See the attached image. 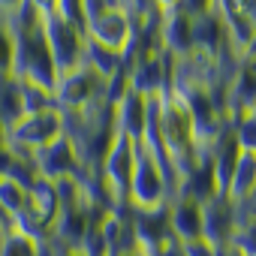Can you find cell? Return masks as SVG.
I'll list each match as a JSON object with an SVG mask.
<instances>
[{
	"instance_id": "9",
	"label": "cell",
	"mask_w": 256,
	"mask_h": 256,
	"mask_svg": "<svg viewBox=\"0 0 256 256\" xmlns=\"http://www.w3.org/2000/svg\"><path fill=\"white\" fill-rule=\"evenodd\" d=\"M34 169H36V178H46V181H84L88 178V169L72 145V139L64 133L58 142L46 145L42 151H36L30 157Z\"/></svg>"
},
{
	"instance_id": "23",
	"label": "cell",
	"mask_w": 256,
	"mask_h": 256,
	"mask_svg": "<svg viewBox=\"0 0 256 256\" xmlns=\"http://www.w3.org/2000/svg\"><path fill=\"white\" fill-rule=\"evenodd\" d=\"M145 256H184V247H181V241H175V238H166L160 247L148 250Z\"/></svg>"
},
{
	"instance_id": "24",
	"label": "cell",
	"mask_w": 256,
	"mask_h": 256,
	"mask_svg": "<svg viewBox=\"0 0 256 256\" xmlns=\"http://www.w3.org/2000/svg\"><path fill=\"white\" fill-rule=\"evenodd\" d=\"M24 4H28V0H0V16H12V12H18Z\"/></svg>"
},
{
	"instance_id": "17",
	"label": "cell",
	"mask_w": 256,
	"mask_h": 256,
	"mask_svg": "<svg viewBox=\"0 0 256 256\" xmlns=\"http://www.w3.org/2000/svg\"><path fill=\"white\" fill-rule=\"evenodd\" d=\"M28 184L10 178V175H0V211H4L12 223L22 217L24 205H28Z\"/></svg>"
},
{
	"instance_id": "19",
	"label": "cell",
	"mask_w": 256,
	"mask_h": 256,
	"mask_svg": "<svg viewBox=\"0 0 256 256\" xmlns=\"http://www.w3.org/2000/svg\"><path fill=\"white\" fill-rule=\"evenodd\" d=\"M12 64H16V34L6 16H0V78L12 76Z\"/></svg>"
},
{
	"instance_id": "16",
	"label": "cell",
	"mask_w": 256,
	"mask_h": 256,
	"mask_svg": "<svg viewBox=\"0 0 256 256\" xmlns=\"http://www.w3.org/2000/svg\"><path fill=\"white\" fill-rule=\"evenodd\" d=\"M0 256H42V241L22 226H10L0 232Z\"/></svg>"
},
{
	"instance_id": "2",
	"label": "cell",
	"mask_w": 256,
	"mask_h": 256,
	"mask_svg": "<svg viewBox=\"0 0 256 256\" xmlns=\"http://www.w3.org/2000/svg\"><path fill=\"white\" fill-rule=\"evenodd\" d=\"M66 133V114L58 106H48L42 112H28L16 118L10 126H4V145L16 157H34L46 145L58 142Z\"/></svg>"
},
{
	"instance_id": "8",
	"label": "cell",
	"mask_w": 256,
	"mask_h": 256,
	"mask_svg": "<svg viewBox=\"0 0 256 256\" xmlns=\"http://www.w3.org/2000/svg\"><path fill=\"white\" fill-rule=\"evenodd\" d=\"M106 100V82L90 70V66H76L70 72H60L58 84H54V106L64 114L82 112L94 102Z\"/></svg>"
},
{
	"instance_id": "10",
	"label": "cell",
	"mask_w": 256,
	"mask_h": 256,
	"mask_svg": "<svg viewBox=\"0 0 256 256\" xmlns=\"http://www.w3.org/2000/svg\"><path fill=\"white\" fill-rule=\"evenodd\" d=\"M151 102H154V96H142V94L126 88L124 96L114 102V130L124 133L126 139H133V142H142L148 133Z\"/></svg>"
},
{
	"instance_id": "25",
	"label": "cell",
	"mask_w": 256,
	"mask_h": 256,
	"mask_svg": "<svg viewBox=\"0 0 256 256\" xmlns=\"http://www.w3.org/2000/svg\"><path fill=\"white\" fill-rule=\"evenodd\" d=\"M181 0H151V10L154 12H169V10H178Z\"/></svg>"
},
{
	"instance_id": "5",
	"label": "cell",
	"mask_w": 256,
	"mask_h": 256,
	"mask_svg": "<svg viewBox=\"0 0 256 256\" xmlns=\"http://www.w3.org/2000/svg\"><path fill=\"white\" fill-rule=\"evenodd\" d=\"M84 36H88V42L102 46V48L126 58L133 42H136V36H139V24H136V16L126 6L112 4V6L100 10L96 16H90L84 22Z\"/></svg>"
},
{
	"instance_id": "1",
	"label": "cell",
	"mask_w": 256,
	"mask_h": 256,
	"mask_svg": "<svg viewBox=\"0 0 256 256\" xmlns=\"http://www.w3.org/2000/svg\"><path fill=\"white\" fill-rule=\"evenodd\" d=\"M16 34V64H12V76L22 82H34L42 84L48 90H54L60 72L52 60L46 34H42V12L34 10L30 4H24L18 12L6 16Z\"/></svg>"
},
{
	"instance_id": "4",
	"label": "cell",
	"mask_w": 256,
	"mask_h": 256,
	"mask_svg": "<svg viewBox=\"0 0 256 256\" xmlns=\"http://www.w3.org/2000/svg\"><path fill=\"white\" fill-rule=\"evenodd\" d=\"M133 163H136V142L114 130V139H112V145L102 154L100 169H96V178H100V184H102V190H106L114 211H124L126 199H130Z\"/></svg>"
},
{
	"instance_id": "3",
	"label": "cell",
	"mask_w": 256,
	"mask_h": 256,
	"mask_svg": "<svg viewBox=\"0 0 256 256\" xmlns=\"http://www.w3.org/2000/svg\"><path fill=\"white\" fill-rule=\"evenodd\" d=\"M172 193H175L172 178L166 175V169L160 166L154 151L145 142H136V163H133V181H130V199H126V208L151 211V208L166 205L172 199Z\"/></svg>"
},
{
	"instance_id": "7",
	"label": "cell",
	"mask_w": 256,
	"mask_h": 256,
	"mask_svg": "<svg viewBox=\"0 0 256 256\" xmlns=\"http://www.w3.org/2000/svg\"><path fill=\"white\" fill-rule=\"evenodd\" d=\"M58 214H60V193H58V184L54 181H46V178H36L28 190V205L22 211V217L16 220V226H22L24 232L36 235L40 241H46L58 223Z\"/></svg>"
},
{
	"instance_id": "18",
	"label": "cell",
	"mask_w": 256,
	"mask_h": 256,
	"mask_svg": "<svg viewBox=\"0 0 256 256\" xmlns=\"http://www.w3.org/2000/svg\"><path fill=\"white\" fill-rule=\"evenodd\" d=\"M18 88H22V108H24V114L54 106V90H48L42 84H34V82H22V78H18Z\"/></svg>"
},
{
	"instance_id": "15",
	"label": "cell",
	"mask_w": 256,
	"mask_h": 256,
	"mask_svg": "<svg viewBox=\"0 0 256 256\" xmlns=\"http://www.w3.org/2000/svg\"><path fill=\"white\" fill-rule=\"evenodd\" d=\"M253 193H256V154L241 151L238 166H235L232 181H229V187H226L223 196H226L232 205H241V202H247Z\"/></svg>"
},
{
	"instance_id": "28",
	"label": "cell",
	"mask_w": 256,
	"mask_h": 256,
	"mask_svg": "<svg viewBox=\"0 0 256 256\" xmlns=\"http://www.w3.org/2000/svg\"><path fill=\"white\" fill-rule=\"evenodd\" d=\"M244 64H247V66H250V70L256 72V58H253V60H244Z\"/></svg>"
},
{
	"instance_id": "21",
	"label": "cell",
	"mask_w": 256,
	"mask_h": 256,
	"mask_svg": "<svg viewBox=\"0 0 256 256\" xmlns=\"http://www.w3.org/2000/svg\"><path fill=\"white\" fill-rule=\"evenodd\" d=\"M184 256H220V247L211 244L208 238H193V241H184Z\"/></svg>"
},
{
	"instance_id": "22",
	"label": "cell",
	"mask_w": 256,
	"mask_h": 256,
	"mask_svg": "<svg viewBox=\"0 0 256 256\" xmlns=\"http://www.w3.org/2000/svg\"><path fill=\"white\" fill-rule=\"evenodd\" d=\"M214 6V0H181V12L184 16H190V18H196V16H202V12H208Z\"/></svg>"
},
{
	"instance_id": "14",
	"label": "cell",
	"mask_w": 256,
	"mask_h": 256,
	"mask_svg": "<svg viewBox=\"0 0 256 256\" xmlns=\"http://www.w3.org/2000/svg\"><path fill=\"white\" fill-rule=\"evenodd\" d=\"M235 229H238V208L226 196L208 199L205 202V232H202V238H208L217 247H226V244H232Z\"/></svg>"
},
{
	"instance_id": "11",
	"label": "cell",
	"mask_w": 256,
	"mask_h": 256,
	"mask_svg": "<svg viewBox=\"0 0 256 256\" xmlns=\"http://www.w3.org/2000/svg\"><path fill=\"white\" fill-rule=\"evenodd\" d=\"M157 42L172 60L187 58L193 52V18L184 16L181 10L160 12V18H157Z\"/></svg>"
},
{
	"instance_id": "13",
	"label": "cell",
	"mask_w": 256,
	"mask_h": 256,
	"mask_svg": "<svg viewBox=\"0 0 256 256\" xmlns=\"http://www.w3.org/2000/svg\"><path fill=\"white\" fill-rule=\"evenodd\" d=\"M126 217H130L136 244L145 253L154 250V247H160L166 238H172V229H169V202L160 205V208H151V211H133V208H126Z\"/></svg>"
},
{
	"instance_id": "20",
	"label": "cell",
	"mask_w": 256,
	"mask_h": 256,
	"mask_svg": "<svg viewBox=\"0 0 256 256\" xmlns=\"http://www.w3.org/2000/svg\"><path fill=\"white\" fill-rule=\"evenodd\" d=\"M229 126H232V133H235V139H238L241 151L256 154V112H253V114L238 118V120H235V124H229Z\"/></svg>"
},
{
	"instance_id": "27",
	"label": "cell",
	"mask_w": 256,
	"mask_h": 256,
	"mask_svg": "<svg viewBox=\"0 0 256 256\" xmlns=\"http://www.w3.org/2000/svg\"><path fill=\"white\" fill-rule=\"evenodd\" d=\"M112 4H120V6H126V10H130V0H112Z\"/></svg>"
},
{
	"instance_id": "26",
	"label": "cell",
	"mask_w": 256,
	"mask_h": 256,
	"mask_svg": "<svg viewBox=\"0 0 256 256\" xmlns=\"http://www.w3.org/2000/svg\"><path fill=\"white\" fill-rule=\"evenodd\" d=\"M64 256H84V253H82V250H78V247H70V250H66V253H64Z\"/></svg>"
},
{
	"instance_id": "12",
	"label": "cell",
	"mask_w": 256,
	"mask_h": 256,
	"mask_svg": "<svg viewBox=\"0 0 256 256\" xmlns=\"http://www.w3.org/2000/svg\"><path fill=\"white\" fill-rule=\"evenodd\" d=\"M169 229L175 241H193L205 232V205L187 193H172L169 199Z\"/></svg>"
},
{
	"instance_id": "6",
	"label": "cell",
	"mask_w": 256,
	"mask_h": 256,
	"mask_svg": "<svg viewBox=\"0 0 256 256\" xmlns=\"http://www.w3.org/2000/svg\"><path fill=\"white\" fill-rule=\"evenodd\" d=\"M42 34H46V42H48V52H52L58 72H70V70L84 64L88 36L78 24L66 22L58 12H46L42 16Z\"/></svg>"
}]
</instances>
